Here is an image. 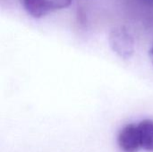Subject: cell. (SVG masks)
I'll use <instances>...</instances> for the list:
<instances>
[{
  "mask_svg": "<svg viewBox=\"0 0 153 152\" xmlns=\"http://www.w3.org/2000/svg\"><path fill=\"white\" fill-rule=\"evenodd\" d=\"M111 49L121 58L128 59L134 53V39L125 26H117L111 30L108 36Z\"/></svg>",
  "mask_w": 153,
  "mask_h": 152,
  "instance_id": "6da1fadb",
  "label": "cell"
},
{
  "mask_svg": "<svg viewBox=\"0 0 153 152\" xmlns=\"http://www.w3.org/2000/svg\"><path fill=\"white\" fill-rule=\"evenodd\" d=\"M25 12L33 18H42L70 6L72 0H19Z\"/></svg>",
  "mask_w": 153,
  "mask_h": 152,
  "instance_id": "7a4b0ae2",
  "label": "cell"
},
{
  "mask_svg": "<svg viewBox=\"0 0 153 152\" xmlns=\"http://www.w3.org/2000/svg\"><path fill=\"white\" fill-rule=\"evenodd\" d=\"M117 144L123 152H137L141 149L137 124H128L120 130Z\"/></svg>",
  "mask_w": 153,
  "mask_h": 152,
  "instance_id": "3957f363",
  "label": "cell"
},
{
  "mask_svg": "<svg viewBox=\"0 0 153 152\" xmlns=\"http://www.w3.org/2000/svg\"><path fill=\"white\" fill-rule=\"evenodd\" d=\"M141 149L153 151V119H144L137 124Z\"/></svg>",
  "mask_w": 153,
  "mask_h": 152,
  "instance_id": "277c9868",
  "label": "cell"
},
{
  "mask_svg": "<svg viewBox=\"0 0 153 152\" xmlns=\"http://www.w3.org/2000/svg\"><path fill=\"white\" fill-rule=\"evenodd\" d=\"M139 1H141L143 4H144L147 6L153 7V0H139Z\"/></svg>",
  "mask_w": 153,
  "mask_h": 152,
  "instance_id": "5b68a950",
  "label": "cell"
},
{
  "mask_svg": "<svg viewBox=\"0 0 153 152\" xmlns=\"http://www.w3.org/2000/svg\"><path fill=\"white\" fill-rule=\"evenodd\" d=\"M150 58H151V61H152L153 65V44L152 47H151V49H150Z\"/></svg>",
  "mask_w": 153,
  "mask_h": 152,
  "instance_id": "8992f818",
  "label": "cell"
}]
</instances>
